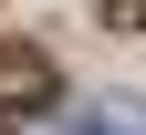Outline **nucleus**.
<instances>
[{"label": "nucleus", "mask_w": 146, "mask_h": 135, "mask_svg": "<svg viewBox=\"0 0 146 135\" xmlns=\"http://www.w3.org/2000/svg\"><path fill=\"white\" fill-rule=\"evenodd\" d=\"M63 94V63H52L42 42H0V114H31Z\"/></svg>", "instance_id": "nucleus-1"}, {"label": "nucleus", "mask_w": 146, "mask_h": 135, "mask_svg": "<svg viewBox=\"0 0 146 135\" xmlns=\"http://www.w3.org/2000/svg\"><path fill=\"white\" fill-rule=\"evenodd\" d=\"M94 125H104V135H146V114H136V104H104Z\"/></svg>", "instance_id": "nucleus-2"}, {"label": "nucleus", "mask_w": 146, "mask_h": 135, "mask_svg": "<svg viewBox=\"0 0 146 135\" xmlns=\"http://www.w3.org/2000/svg\"><path fill=\"white\" fill-rule=\"evenodd\" d=\"M31 135H104V125H94V114H84V125H31Z\"/></svg>", "instance_id": "nucleus-3"}, {"label": "nucleus", "mask_w": 146, "mask_h": 135, "mask_svg": "<svg viewBox=\"0 0 146 135\" xmlns=\"http://www.w3.org/2000/svg\"><path fill=\"white\" fill-rule=\"evenodd\" d=\"M115 11H125V0H115Z\"/></svg>", "instance_id": "nucleus-4"}]
</instances>
